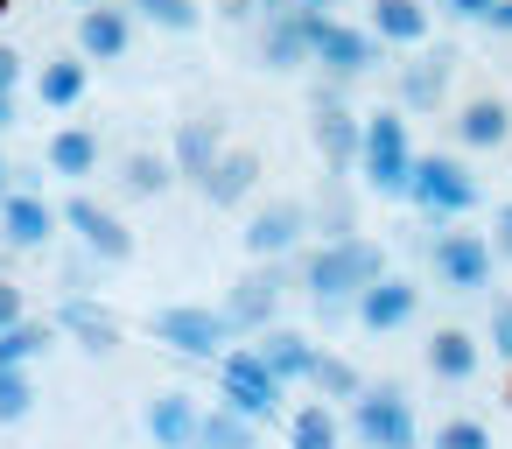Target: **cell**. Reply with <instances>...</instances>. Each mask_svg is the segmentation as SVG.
<instances>
[{
    "label": "cell",
    "mask_w": 512,
    "mask_h": 449,
    "mask_svg": "<svg viewBox=\"0 0 512 449\" xmlns=\"http://www.w3.org/2000/svg\"><path fill=\"white\" fill-rule=\"evenodd\" d=\"M302 295L323 309V316H344L379 274H386V246L379 239H365V232H344V239H323V246H309L302 253Z\"/></svg>",
    "instance_id": "cell-1"
},
{
    "label": "cell",
    "mask_w": 512,
    "mask_h": 449,
    "mask_svg": "<svg viewBox=\"0 0 512 449\" xmlns=\"http://www.w3.org/2000/svg\"><path fill=\"white\" fill-rule=\"evenodd\" d=\"M295 15H302V29H309V64H316L323 78H344V85H351V78H365V71L379 64V50H386L372 29H351V22H337L330 8H295Z\"/></svg>",
    "instance_id": "cell-2"
},
{
    "label": "cell",
    "mask_w": 512,
    "mask_h": 449,
    "mask_svg": "<svg viewBox=\"0 0 512 449\" xmlns=\"http://www.w3.org/2000/svg\"><path fill=\"white\" fill-rule=\"evenodd\" d=\"M477 176L456 162V155H414V176H407V204L428 218V232H442L449 218L477 211Z\"/></svg>",
    "instance_id": "cell-3"
},
{
    "label": "cell",
    "mask_w": 512,
    "mask_h": 449,
    "mask_svg": "<svg viewBox=\"0 0 512 449\" xmlns=\"http://www.w3.org/2000/svg\"><path fill=\"white\" fill-rule=\"evenodd\" d=\"M281 393H288V379L260 358V344H232L225 358H218V400L225 407H239L246 421H281Z\"/></svg>",
    "instance_id": "cell-4"
},
{
    "label": "cell",
    "mask_w": 512,
    "mask_h": 449,
    "mask_svg": "<svg viewBox=\"0 0 512 449\" xmlns=\"http://www.w3.org/2000/svg\"><path fill=\"white\" fill-rule=\"evenodd\" d=\"M309 141L323 155L330 176H358V148H365V120L344 106V78H323L309 92Z\"/></svg>",
    "instance_id": "cell-5"
},
{
    "label": "cell",
    "mask_w": 512,
    "mask_h": 449,
    "mask_svg": "<svg viewBox=\"0 0 512 449\" xmlns=\"http://www.w3.org/2000/svg\"><path fill=\"white\" fill-rule=\"evenodd\" d=\"M407 176H414V148H407V113L386 106L365 120V148H358V183L372 197H407Z\"/></svg>",
    "instance_id": "cell-6"
},
{
    "label": "cell",
    "mask_w": 512,
    "mask_h": 449,
    "mask_svg": "<svg viewBox=\"0 0 512 449\" xmlns=\"http://www.w3.org/2000/svg\"><path fill=\"white\" fill-rule=\"evenodd\" d=\"M148 337L169 344L176 358H197V365L232 351V323H225V309H204V302H169V309H155V316H148Z\"/></svg>",
    "instance_id": "cell-7"
},
{
    "label": "cell",
    "mask_w": 512,
    "mask_h": 449,
    "mask_svg": "<svg viewBox=\"0 0 512 449\" xmlns=\"http://www.w3.org/2000/svg\"><path fill=\"white\" fill-rule=\"evenodd\" d=\"M351 435L365 442V449H421V421H414V400L393 386V379H379V386H365L358 400H351Z\"/></svg>",
    "instance_id": "cell-8"
},
{
    "label": "cell",
    "mask_w": 512,
    "mask_h": 449,
    "mask_svg": "<svg viewBox=\"0 0 512 449\" xmlns=\"http://www.w3.org/2000/svg\"><path fill=\"white\" fill-rule=\"evenodd\" d=\"M428 274L442 281V288H456V295H484L491 288V274H498V246L484 239V232H435L428 239Z\"/></svg>",
    "instance_id": "cell-9"
},
{
    "label": "cell",
    "mask_w": 512,
    "mask_h": 449,
    "mask_svg": "<svg viewBox=\"0 0 512 449\" xmlns=\"http://www.w3.org/2000/svg\"><path fill=\"white\" fill-rule=\"evenodd\" d=\"M309 232H316V225H309V204H302V197H274V204H260V211L246 218L239 246H246V260H288V253H302Z\"/></svg>",
    "instance_id": "cell-10"
},
{
    "label": "cell",
    "mask_w": 512,
    "mask_h": 449,
    "mask_svg": "<svg viewBox=\"0 0 512 449\" xmlns=\"http://www.w3.org/2000/svg\"><path fill=\"white\" fill-rule=\"evenodd\" d=\"M225 323H232V337H260L274 316H281V274H274V260H253L232 288H225Z\"/></svg>",
    "instance_id": "cell-11"
},
{
    "label": "cell",
    "mask_w": 512,
    "mask_h": 449,
    "mask_svg": "<svg viewBox=\"0 0 512 449\" xmlns=\"http://www.w3.org/2000/svg\"><path fill=\"white\" fill-rule=\"evenodd\" d=\"M64 225L78 232V246H85L92 260H106V267H127V260H134V232H127V218H113L106 204L71 197V204H64Z\"/></svg>",
    "instance_id": "cell-12"
},
{
    "label": "cell",
    "mask_w": 512,
    "mask_h": 449,
    "mask_svg": "<svg viewBox=\"0 0 512 449\" xmlns=\"http://www.w3.org/2000/svg\"><path fill=\"white\" fill-rule=\"evenodd\" d=\"M253 57H260V71H302L309 64V29H302V15L295 8H260V36H253Z\"/></svg>",
    "instance_id": "cell-13"
},
{
    "label": "cell",
    "mask_w": 512,
    "mask_h": 449,
    "mask_svg": "<svg viewBox=\"0 0 512 449\" xmlns=\"http://www.w3.org/2000/svg\"><path fill=\"white\" fill-rule=\"evenodd\" d=\"M57 225H64V211H57V204H43L36 190H8V197H0V239H8L15 253L50 246V239H57Z\"/></svg>",
    "instance_id": "cell-14"
},
{
    "label": "cell",
    "mask_w": 512,
    "mask_h": 449,
    "mask_svg": "<svg viewBox=\"0 0 512 449\" xmlns=\"http://www.w3.org/2000/svg\"><path fill=\"white\" fill-rule=\"evenodd\" d=\"M134 50V15L113 8V0H92V8H78V57L92 64H120Z\"/></svg>",
    "instance_id": "cell-15"
},
{
    "label": "cell",
    "mask_w": 512,
    "mask_h": 449,
    "mask_svg": "<svg viewBox=\"0 0 512 449\" xmlns=\"http://www.w3.org/2000/svg\"><path fill=\"white\" fill-rule=\"evenodd\" d=\"M414 309H421V288H414L407 274H379V281L351 302V316H358L365 330H407Z\"/></svg>",
    "instance_id": "cell-16"
},
{
    "label": "cell",
    "mask_w": 512,
    "mask_h": 449,
    "mask_svg": "<svg viewBox=\"0 0 512 449\" xmlns=\"http://www.w3.org/2000/svg\"><path fill=\"white\" fill-rule=\"evenodd\" d=\"M218 155H225V127L218 120H176V141H169V162H176V176L183 183H197L204 190V176L218 169Z\"/></svg>",
    "instance_id": "cell-17"
},
{
    "label": "cell",
    "mask_w": 512,
    "mask_h": 449,
    "mask_svg": "<svg viewBox=\"0 0 512 449\" xmlns=\"http://www.w3.org/2000/svg\"><path fill=\"white\" fill-rule=\"evenodd\" d=\"M449 78H456V57L449 50H428V57L400 64V113H435L449 99Z\"/></svg>",
    "instance_id": "cell-18"
},
{
    "label": "cell",
    "mask_w": 512,
    "mask_h": 449,
    "mask_svg": "<svg viewBox=\"0 0 512 449\" xmlns=\"http://www.w3.org/2000/svg\"><path fill=\"white\" fill-rule=\"evenodd\" d=\"M253 190H260V148H225L218 169L204 176V204H218V211H239Z\"/></svg>",
    "instance_id": "cell-19"
},
{
    "label": "cell",
    "mask_w": 512,
    "mask_h": 449,
    "mask_svg": "<svg viewBox=\"0 0 512 449\" xmlns=\"http://www.w3.org/2000/svg\"><path fill=\"white\" fill-rule=\"evenodd\" d=\"M197 421H204V407L190 393H155L148 414H141V428H148L155 449H190L197 442Z\"/></svg>",
    "instance_id": "cell-20"
},
{
    "label": "cell",
    "mask_w": 512,
    "mask_h": 449,
    "mask_svg": "<svg viewBox=\"0 0 512 449\" xmlns=\"http://www.w3.org/2000/svg\"><path fill=\"white\" fill-rule=\"evenodd\" d=\"M428 372H435L442 386H470V379L484 372V344H477L470 330H456V323H449V330H435V337H428Z\"/></svg>",
    "instance_id": "cell-21"
},
{
    "label": "cell",
    "mask_w": 512,
    "mask_h": 449,
    "mask_svg": "<svg viewBox=\"0 0 512 449\" xmlns=\"http://www.w3.org/2000/svg\"><path fill=\"white\" fill-rule=\"evenodd\" d=\"M456 141L477 148V155L512 148V106H505V99H470V106L456 113Z\"/></svg>",
    "instance_id": "cell-22"
},
{
    "label": "cell",
    "mask_w": 512,
    "mask_h": 449,
    "mask_svg": "<svg viewBox=\"0 0 512 449\" xmlns=\"http://www.w3.org/2000/svg\"><path fill=\"white\" fill-rule=\"evenodd\" d=\"M57 330H71L85 351H120V323H113V309L106 302H85V295H64V309H57Z\"/></svg>",
    "instance_id": "cell-23"
},
{
    "label": "cell",
    "mask_w": 512,
    "mask_h": 449,
    "mask_svg": "<svg viewBox=\"0 0 512 449\" xmlns=\"http://www.w3.org/2000/svg\"><path fill=\"white\" fill-rule=\"evenodd\" d=\"M253 344H260V358H267V365H274L288 386H309V372H316V344H309L302 330H281V323H267Z\"/></svg>",
    "instance_id": "cell-24"
},
{
    "label": "cell",
    "mask_w": 512,
    "mask_h": 449,
    "mask_svg": "<svg viewBox=\"0 0 512 449\" xmlns=\"http://www.w3.org/2000/svg\"><path fill=\"white\" fill-rule=\"evenodd\" d=\"M85 85H92V57H50V64L36 71V99H43L50 113H71V106L85 99Z\"/></svg>",
    "instance_id": "cell-25"
},
{
    "label": "cell",
    "mask_w": 512,
    "mask_h": 449,
    "mask_svg": "<svg viewBox=\"0 0 512 449\" xmlns=\"http://www.w3.org/2000/svg\"><path fill=\"white\" fill-rule=\"evenodd\" d=\"M365 29L379 43H393V50H414V43H428V8H421V0H372Z\"/></svg>",
    "instance_id": "cell-26"
},
{
    "label": "cell",
    "mask_w": 512,
    "mask_h": 449,
    "mask_svg": "<svg viewBox=\"0 0 512 449\" xmlns=\"http://www.w3.org/2000/svg\"><path fill=\"white\" fill-rule=\"evenodd\" d=\"M43 155H50V169H57V176L85 183V176L99 169V134H92V127H57Z\"/></svg>",
    "instance_id": "cell-27"
},
{
    "label": "cell",
    "mask_w": 512,
    "mask_h": 449,
    "mask_svg": "<svg viewBox=\"0 0 512 449\" xmlns=\"http://www.w3.org/2000/svg\"><path fill=\"white\" fill-rule=\"evenodd\" d=\"M260 442V421H246L239 407H204V421H197V442L190 449H253Z\"/></svg>",
    "instance_id": "cell-28"
},
{
    "label": "cell",
    "mask_w": 512,
    "mask_h": 449,
    "mask_svg": "<svg viewBox=\"0 0 512 449\" xmlns=\"http://www.w3.org/2000/svg\"><path fill=\"white\" fill-rule=\"evenodd\" d=\"M288 442H295V449H337V442H344L337 407H330V400H302V407L288 414Z\"/></svg>",
    "instance_id": "cell-29"
},
{
    "label": "cell",
    "mask_w": 512,
    "mask_h": 449,
    "mask_svg": "<svg viewBox=\"0 0 512 449\" xmlns=\"http://www.w3.org/2000/svg\"><path fill=\"white\" fill-rule=\"evenodd\" d=\"M50 344H57V316H22L0 330V365H36Z\"/></svg>",
    "instance_id": "cell-30"
},
{
    "label": "cell",
    "mask_w": 512,
    "mask_h": 449,
    "mask_svg": "<svg viewBox=\"0 0 512 449\" xmlns=\"http://www.w3.org/2000/svg\"><path fill=\"white\" fill-rule=\"evenodd\" d=\"M169 183H176V162L155 155V148H134V155L120 162V190H127V197H162Z\"/></svg>",
    "instance_id": "cell-31"
},
{
    "label": "cell",
    "mask_w": 512,
    "mask_h": 449,
    "mask_svg": "<svg viewBox=\"0 0 512 449\" xmlns=\"http://www.w3.org/2000/svg\"><path fill=\"white\" fill-rule=\"evenodd\" d=\"M309 386H316V400H358V393H365V372H358L351 358H337V351H316Z\"/></svg>",
    "instance_id": "cell-32"
},
{
    "label": "cell",
    "mask_w": 512,
    "mask_h": 449,
    "mask_svg": "<svg viewBox=\"0 0 512 449\" xmlns=\"http://www.w3.org/2000/svg\"><path fill=\"white\" fill-rule=\"evenodd\" d=\"M36 414V372L29 365H0V428H22Z\"/></svg>",
    "instance_id": "cell-33"
},
{
    "label": "cell",
    "mask_w": 512,
    "mask_h": 449,
    "mask_svg": "<svg viewBox=\"0 0 512 449\" xmlns=\"http://www.w3.org/2000/svg\"><path fill=\"white\" fill-rule=\"evenodd\" d=\"M309 225L323 232V239H344V232H358V204H351V190L330 176V190L316 197V211H309Z\"/></svg>",
    "instance_id": "cell-34"
},
{
    "label": "cell",
    "mask_w": 512,
    "mask_h": 449,
    "mask_svg": "<svg viewBox=\"0 0 512 449\" xmlns=\"http://www.w3.org/2000/svg\"><path fill=\"white\" fill-rule=\"evenodd\" d=\"M127 8H134L148 29H169V36H190V29L204 22V8H197V0H127Z\"/></svg>",
    "instance_id": "cell-35"
},
{
    "label": "cell",
    "mask_w": 512,
    "mask_h": 449,
    "mask_svg": "<svg viewBox=\"0 0 512 449\" xmlns=\"http://www.w3.org/2000/svg\"><path fill=\"white\" fill-rule=\"evenodd\" d=\"M428 449H491V428L470 421V414H449V421L428 435Z\"/></svg>",
    "instance_id": "cell-36"
},
{
    "label": "cell",
    "mask_w": 512,
    "mask_h": 449,
    "mask_svg": "<svg viewBox=\"0 0 512 449\" xmlns=\"http://www.w3.org/2000/svg\"><path fill=\"white\" fill-rule=\"evenodd\" d=\"M484 351L512 365V295H491V309H484Z\"/></svg>",
    "instance_id": "cell-37"
},
{
    "label": "cell",
    "mask_w": 512,
    "mask_h": 449,
    "mask_svg": "<svg viewBox=\"0 0 512 449\" xmlns=\"http://www.w3.org/2000/svg\"><path fill=\"white\" fill-rule=\"evenodd\" d=\"M491 246H498V267H512V204L491 211Z\"/></svg>",
    "instance_id": "cell-38"
},
{
    "label": "cell",
    "mask_w": 512,
    "mask_h": 449,
    "mask_svg": "<svg viewBox=\"0 0 512 449\" xmlns=\"http://www.w3.org/2000/svg\"><path fill=\"white\" fill-rule=\"evenodd\" d=\"M435 8H442L449 22H484V15L498 8V0H435Z\"/></svg>",
    "instance_id": "cell-39"
},
{
    "label": "cell",
    "mask_w": 512,
    "mask_h": 449,
    "mask_svg": "<svg viewBox=\"0 0 512 449\" xmlns=\"http://www.w3.org/2000/svg\"><path fill=\"white\" fill-rule=\"evenodd\" d=\"M22 316H29L22 288H15V281H0V330H8V323H22Z\"/></svg>",
    "instance_id": "cell-40"
},
{
    "label": "cell",
    "mask_w": 512,
    "mask_h": 449,
    "mask_svg": "<svg viewBox=\"0 0 512 449\" xmlns=\"http://www.w3.org/2000/svg\"><path fill=\"white\" fill-rule=\"evenodd\" d=\"M15 78H22V57H15L8 43H0V92H15Z\"/></svg>",
    "instance_id": "cell-41"
},
{
    "label": "cell",
    "mask_w": 512,
    "mask_h": 449,
    "mask_svg": "<svg viewBox=\"0 0 512 449\" xmlns=\"http://www.w3.org/2000/svg\"><path fill=\"white\" fill-rule=\"evenodd\" d=\"M484 29H498V36H512V0H498V8L484 15Z\"/></svg>",
    "instance_id": "cell-42"
},
{
    "label": "cell",
    "mask_w": 512,
    "mask_h": 449,
    "mask_svg": "<svg viewBox=\"0 0 512 449\" xmlns=\"http://www.w3.org/2000/svg\"><path fill=\"white\" fill-rule=\"evenodd\" d=\"M15 127V92H0V134Z\"/></svg>",
    "instance_id": "cell-43"
},
{
    "label": "cell",
    "mask_w": 512,
    "mask_h": 449,
    "mask_svg": "<svg viewBox=\"0 0 512 449\" xmlns=\"http://www.w3.org/2000/svg\"><path fill=\"white\" fill-rule=\"evenodd\" d=\"M274 8H330V0H274Z\"/></svg>",
    "instance_id": "cell-44"
},
{
    "label": "cell",
    "mask_w": 512,
    "mask_h": 449,
    "mask_svg": "<svg viewBox=\"0 0 512 449\" xmlns=\"http://www.w3.org/2000/svg\"><path fill=\"white\" fill-rule=\"evenodd\" d=\"M0 197H8V162H0Z\"/></svg>",
    "instance_id": "cell-45"
},
{
    "label": "cell",
    "mask_w": 512,
    "mask_h": 449,
    "mask_svg": "<svg viewBox=\"0 0 512 449\" xmlns=\"http://www.w3.org/2000/svg\"><path fill=\"white\" fill-rule=\"evenodd\" d=\"M505 400H512V372H505Z\"/></svg>",
    "instance_id": "cell-46"
},
{
    "label": "cell",
    "mask_w": 512,
    "mask_h": 449,
    "mask_svg": "<svg viewBox=\"0 0 512 449\" xmlns=\"http://www.w3.org/2000/svg\"><path fill=\"white\" fill-rule=\"evenodd\" d=\"M8 8H15V0H0V15H8Z\"/></svg>",
    "instance_id": "cell-47"
},
{
    "label": "cell",
    "mask_w": 512,
    "mask_h": 449,
    "mask_svg": "<svg viewBox=\"0 0 512 449\" xmlns=\"http://www.w3.org/2000/svg\"><path fill=\"white\" fill-rule=\"evenodd\" d=\"M71 8H92V0H71Z\"/></svg>",
    "instance_id": "cell-48"
}]
</instances>
